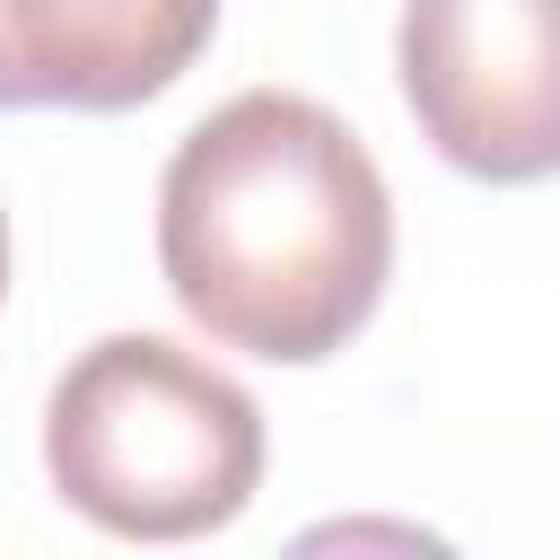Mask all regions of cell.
Instances as JSON below:
<instances>
[{
	"mask_svg": "<svg viewBox=\"0 0 560 560\" xmlns=\"http://www.w3.org/2000/svg\"><path fill=\"white\" fill-rule=\"evenodd\" d=\"M158 262L210 341L315 368L394 280V192L332 105L245 88L175 140L158 184Z\"/></svg>",
	"mask_w": 560,
	"mask_h": 560,
	"instance_id": "obj_1",
	"label": "cell"
},
{
	"mask_svg": "<svg viewBox=\"0 0 560 560\" xmlns=\"http://www.w3.org/2000/svg\"><path fill=\"white\" fill-rule=\"evenodd\" d=\"M52 490L122 542H192L262 490V411L166 332L88 341L44 402Z\"/></svg>",
	"mask_w": 560,
	"mask_h": 560,
	"instance_id": "obj_2",
	"label": "cell"
},
{
	"mask_svg": "<svg viewBox=\"0 0 560 560\" xmlns=\"http://www.w3.org/2000/svg\"><path fill=\"white\" fill-rule=\"evenodd\" d=\"M394 70L420 140L455 175H560V0H402Z\"/></svg>",
	"mask_w": 560,
	"mask_h": 560,
	"instance_id": "obj_3",
	"label": "cell"
},
{
	"mask_svg": "<svg viewBox=\"0 0 560 560\" xmlns=\"http://www.w3.org/2000/svg\"><path fill=\"white\" fill-rule=\"evenodd\" d=\"M210 26L219 0H0V105H149L201 61Z\"/></svg>",
	"mask_w": 560,
	"mask_h": 560,
	"instance_id": "obj_4",
	"label": "cell"
},
{
	"mask_svg": "<svg viewBox=\"0 0 560 560\" xmlns=\"http://www.w3.org/2000/svg\"><path fill=\"white\" fill-rule=\"evenodd\" d=\"M0 298H9V228H0Z\"/></svg>",
	"mask_w": 560,
	"mask_h": 560,
	"instance_id": "obj_5",
	"label": "cell"
}]
</instances>
